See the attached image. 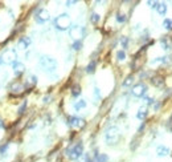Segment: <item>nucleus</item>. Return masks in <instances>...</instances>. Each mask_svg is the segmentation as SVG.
<instances>
[{
    "label": "nucleus",
    "mask_w": 172,
    "mask_h": 162,
    "mask_svg": "<svg viewBox=\"0 0 172 162\" xmlns=\"http://www.w3.org/2000/svg\"><path fill=\"white\" fill-rule=\"evenodd\" d=\"M101 20V16L98 15V13H95V12H93L91 13V15H90V21H91V23L93 24H97V23H98V21Z\"/></svg>",
    "instance_id": "23"
},
{
    "label": "nucleus",
    "mask_w": 172,
    "mask_h": 162,
    "mask_svg": "<svg viewBox=\"0 0 172 162\" xmlns=\"http://www.w3.org/2000/svg\"><path fill=\"white\" fill-rule=\"evenodd\" d=\"M12 69H13L15 76H20V75H23L25 72V65L23 64V62H20V61H16L15 64L12 65Z\"/></svg>",
    "instance_id": "10"
},
{
    "label": "nucleus",
    "mask_w": 172,
    "mask_h": 162,
    "mask_svg": "<svg viewBox=\"0 0 172 162\" xmlns=\"http://www.w3.org/2000/svg\"><path fill=\"white\" fill-rule=\"evenodd\" d=\"M30 43H32V40H30V37H20L19 39V41H17V45H19L20 49H26L29 45H30Z\"/></svg>",
    "instance_id": "12"
},
{
    "label": "nucleus",
    "mask_w": 172,
    "mask_h": 162,
    "mask_svg": "<svg viewBox=\"0 0 172 162\" xmlns=\"http://www.w3.org/2000/svg\"><path fill=\"white\" fill-rule=\"evenodd\" d=\"M70 17L68 13H61L60 16H57L54 19V27L58 31H68L72 28V25H70Z\"/></svg>",
    "instance_id": "3"
},
{
    "label": "nucleus",
    "mask_w": 172,
    "mask_h": 162,
    "mask_svg": "<svg viewBox=\"0 0 172 162\" xmlns=\"http://www.w3.org/2000/svg\"><path fill=\"white\" fill-rule=\"evenodd\" d=\"M2 58H3V62L13 65L17 61L16 60V58H17V53H16V51L13 48H8V49H6V51H4Z\"/></svg>",
    "instance_id": "6"
},
{
    "label": "nucleus",
    "mask_w": 172,
    "mask_h": 162,
    "mask_svg": "<svg viewBox=\"0 0 172 162\" xmlns=\"http://www.w3.org/2000/svg\"><path fill=\"white\" fill-rule=\"evenodd\" d=\"M72 47H73L74 51H79V49L82 48V41H81V40H78V41H74Z\"/></svg>",
    "instance_id": "28"
},
{
    "label": "nucleus",
    "mask_w": 172,
    "mask_h": 162,
    "mask_svg": "<svg viewBox=\"0 0 172 162\" xmlns=\"http://www.w3.org/2000/svg\"><path fill=\"white\" fill-rule=\"evenodd\" d=\"M65 154H66V157H68L69 160H72V161L79 160L83 156V143L82 142H77L76 145L68 147L66 151H65Z\"/></svg>",
    "instance_id": "2"
},
{
    "label": "nucleus",
    "mask_w": 172,
    "mask_h": 162,
    "mask_svg": "<svg viewBox=\"0 0 172 162\" xmlns=\"http://www.w3.org/2000/svg\"><path fill=\"white\" fill-rule=\"evenodd\" d=\"M166 126H167V129H168V130H172V117L168 120V122L166 124Z\"/></svg>",
    "instance_id": "33"
},
{
    "label": "nucleus",
    "mask_w": 172,
    "mask_h": 162,
    "mask_svg": "<svg viewBox=\"0 0 172 162\" xmlns=\"http://www.w3.org/2000/svg\"><path fill=\"white\" fill-rule=\"evenodd\" d=\"M2 62H3V58H2V57H0V64H2Z\"/></svg>",
    "instance_id": "36"
},
{
    "label": "nucleus",
    "mask_w": 172,
    "mask_h": 162,
    "mask_svg": "<svg viewBox=\"0 0 172 162\" xmlns=\"http://www.w3.org/2000/svg\"><path fill=\"white\" fill-rule=\"evenodd\" d=\"M147 89H148L147 85L143 83H139L131 88V94L134 97H144L146 93H147Z\"/></svg>",
    "instance_id": "7"
},
{
    "label": "nucleus",
    "mask_w": 172,
    "mask_h": 162,
    "mask_svg": "<svg viewBox=\"0 0 172 162\" xmlns=\"http://www.w3.org/2000/svg\"><path fill=\"white\" fill-rule=\"evenodd\" d=\"M8 147H10V143H6V145L0 146V156H6V153L8 150Z\"/></svg>",
    "instance_id": "29"
},
{
    "label": "nucleus",
    "mask_w": 172,
    "mask_h": 162,
    "mask_svg": "<svg viewBox=\"0 0 172 162\" xmlns=\"http://www.w3.org/2000/svg\"><path fill=\"white\" fill-rule=\"evenodd\" d=\"M160 44H162V48L164 51H170L171 45H170V41H168V36H164V37L160 39Z\"/></svg>",
    "instance_id": "18"
},
{
    "label": "nucleus",
    "mask_w": 172,
    "mask_h": 162,
    "mask_svg": "<svg viewBox=\"0 0 172 162\" xmlns=\"http://www.w3.org/2000/svg\"><path fill=\"white\" fill-rule=\"evenodd\" d=\"M156 154L159 157H166V156L170 154V149L167 146H164V145H159L156 147Z\"/></svg>",
    "instance_id": "13"
},
{
    "label": "nucleus",
    "mask_w": 172,
    "mask_h": 162,
    "mask_svg": "<svg viewBox=\"0 0 172 162\" xmlns=\"http://www.w3.org/2000/svg\"><path fill=\"white\" fill-rule=\"evenodd\" d=\"M132 84H134V76L130 75V76H127L126 80L122 83V87L123 88H129V87H131Z\"/></svg>",
    "instance_id": "19"
},
{
    "label": "nucleus",
    "mask_w": 172,
    "mask_h": 162,
    "mask_svg": "<svg viewBox=\"0 0 172 162\" xmlns=\"http://www.w3.org/2000/svg\"><path fill=\"white\" fill-rule=\"evenodd\" d=\"M72 4H76V2H66V7H72Z\"/></svg>",
    "instance_id": "34"
},
{
    "label": "nucleus",
    "mask_w": 172,
    "mask_h": 162,
    "mask_svg": "<svg viewBox=\"0 0 172 162\" xmlns=\"http://www.w3.org/2000/svg\"><path fill=\"white\" fill-rule=\"evenodd\" d=\"M68 125L72 128H83L85 126V120L79 117H68Z\"/></svg>",
    "instance_id": "9"
},
{
    "label": "nucleus",
    "mask_w": 172,
    "mask_h": 162,
    "mask_svg": "<svg viewBox=\"0 0 172 162\" xmlns=\"http://www.w3.org/2000/svg\"><path fill=\"white\" fill-rule=\"evenodd\" d=\"M86 33V29L83 28V27H79V25H73L72 28L69 29V35L70 37H72L74 41H78V40H81L83 36Z\"/></svg>",
    "instance_id": "5"
},
{
    "label": "nucleus",
    "mask_w": 172,
    "mask_h": 162,
    "mask_svg": "<svg viewBox=\"0 0 172 162\" xmlns=\"http://www.w3.org/2000/svg\"><path fill=\"white\" fill-rule=\"evenodd\" d=\"M25 109H26V101H24L23 104H21V106L19 108V114H23Z\"/></svg>",
    "instance_id": "31"
},
{
    "label": "nucleus",
    "mask_w": 172,
    "mask_h": 162,
    "mask_svg": "<svg viewBox=\"0 0 172 162\" xmlns=\"http://www.w3.org/2000/svg\"><path fill=\"white\" fill-rule=\"evenodd\" d=\"M10 91L12 92V93H15V94H21L23 93V91H24V85L21 84V83H13L11 87H10Z\"/></svg>",
    "instance_id": "11"
},
{
    "label": "nucleus",
    "mask_w": 172,
    "mask_h": 162,
    "mask_svg": "<svg viewBox=\"0 0 172 162\" xmlns=\"http://www.w3.org/2000/svg\"><path fill=\"white\" fill-rule=\"evenodd\" d=\"M93 158H94V162H107L109 161V157L106 154H98L97 151H95V154L93 156Z\"/></svg>",
    "instance_id": "16"
},
{
    "label": "nucleus",
    "mask_w": 172,
    "mask_h": 162,
    "mask_svg": "<svg viewBox=\"0 0 172 162\" xmlns=\"http://www.w3.org/2000/svg\"><path fill=\"white\" fill-rule=\"evenodd\" d=\"M94 96H95V98L97 100H101V93H99V89L98 88H94Z\"/></svg>",
    "instance_id": "32"
},
{
    "label": "nucleus",
    "mask_w": 172,
    "mask_h": 162,
    "mask_svg": "<svg viewBox=\"0 0 172 162\" xmlns=\"http://www.w3.org/2000/svg\"><path fill=\"white\" fill-rule=\"evenodd\" d=\"M119 138H121V133L117 126H111L106 130L105 133V141L107 145H117Z\"/></svg>",
    "instance_id": "4"
},
{
    "label": "nucleus",
    "mask_w": 172,
    "mask_h": 162,
    "mask_svg": "<svg viewBox=\"0 0 172 162\" xmlns=\"http://www.w3.org/2000/svg\"><path fill=\"white\" fill-rule=\"evenodd\" d=\"M95 66H97V62L94 60L90 61L89 64H87V66H86V73H94V72H95Z\"/></svg>",
    "instance_id": "20"
},
{
    "label": "nucleus",
    "mask_w": 172,
    "mask_h": 162,
    "mask_svg": "<svg viewBox=\"0 0 172 162\" xmlns=\"http://www.w3.org/2000/svg\"><path fill=\"white\" fill-rule=\"evenodd\" d=\"M156 11H158L159 15L164 16L166 13H167V4L166 3H159L158 7H156Z\"/></svg>",
    "instance_id": "17"
},
{
    "label": "nucleus",
    "mask_w": 172,
    "mask_h": 162,
    "mask_svg": "<svg viewBox=\"0 0 172 162\" xmlns=\"http://www.w3.org/2000/svg\"><path fill=\"white\" fill-rule=\"evenodd\" d=\"M151 83L154 87H162V85H164V77L163 76H154L151 79Z\"/></svg>",
    "instance_id": "14"
},
{
    "label": "nucleus",
    "mask_w": 172,
    "mask_h": 162,
    "mask_svg": "<svg viewBox=\"0 0 172 162\" xmlns=\"http://www.w3.org/2000/svg\"><path fill=\"white\" fill-rule=\"evenodd\" d=\"M83 108H86V101L85 100H78L76 104H74V109L76 110H81V109H83Z\"/></svg>",
    "instance_id": "21"
},
{
    "label": "nucleus",
    "mask_w": 172,
    "mask_h": 162,
    "mask_svg": "<svg viewBox=\"0 0 172 162\" xmlns=\"http://www.w3.org/2000/svg\"><path fill=\"white\" fill-rule=\"evenodd\" d=\"M79 94H81V87L79 85H73V88H72V96L73 97H78Z\"/></svg>",
    "instance_id": "22"
},
{
    "label": "nucleus",
    "mask_w": 172,
    "mask_h": 162,
    "mask_svg": "<svg viewBox=\"0 0 172 162\" xmlns=\"http://www.w3.org/2000/svg\"><path fill=\"white\" fill-rule=\"evenodd\" d=\"M0 128H2V129H3V128H6V125L3 124V121H2V120H0Z\"/></svg>",
    "instance_id": "35"
},
{
    "label": "nucleus",
    "mask_w": 172,
    "mask_h": 162,
    "mask_svg": "<svg viewBox=\"0 0 172 162\" xmlns=\"http://www.w3.org/2000/svg\"><path fill=\"white\" fill-rule=\"evenodd\" d=\"M121 44H122V48H123V51L129 48V37H126V36H123V37L121 39Z\"/></svg>",
    "instance_id": "26"
},
{
    "label": "nucleus",
    "mask_w": 172,
    "mask_h": 162,
    "mask_svg": "<svg viewBox=\"0 0 172 162\" xmlns=\"http://www.w3.org/2000/svg\"><path fill=\"white\" fill-rule=\"evenodd\" d=\"M163 25H164L166 29L172 31V19H166L164 21H163Z\"/></svg>",
    "instance_id": "27"
},
{
    "label": "nucleus",
    "mask_w": 172,
    "mask_h": 162,
    "mask_svg": "<svg viewBox=\"0 0 172 162\" xmlns=\"http://www.w3.org/2000/svg\"><path fill=\"white\" fill-rule=\"evenodd\" d=\"M143 98H144V101L147 102V105H154V104H155V100H154L152 97H147V96H144Z\"/></svg>",
    "instance_id": "30"
},
{
    "label": "nucleus",
    "mask_w": 172,
    "mask_h": 162,
    "mask_svg": "<svg viewBox=\"0 0 172 162\" xmlns=\"http://www.w3.org/2000/svg\"><path fill=\"white\" fill-rule=\"evenodd\" d=\"M115 19H117V21H118V23L123 24V23H125V21L127 20V17H126V15H125V13H117Z\"/></svg>",
    "instance_id": "25"
},
{
    "label": "nucleus",
    "mask_w": 172,
    "mask_h": 162,
    "mask_svg": "<svg viewBox=\"0 0 172 162\" xmlns=\"http://www.w3.org/2000/svg\"><path fill=\"white\" fill-rule=\"evenodd\" d=\"M117 60H118V61L126 60V52L123 51V49H121V51H118V52H117Z\"/></svg>",
    "instance_id": "24"
},
{
    "label": "nucleus",
    "mask_w": 172,
    "mask_h": 162,
    "mask_svg": "<svg viewBox=\"0 0 172 162\" xmlns=\"http://www.w3.org/2000/svg\"><path fill=\"white\" fill-rule=\"evenodd\" d=\"M49 19H50V15L45 8H40V10L37 11V13L34 15V20H36V23H38V24L46 23Z\"/></svg>",
    "instance_id": "8"
},
{
    "label": "nucleus",
    "mask_w": 172,
    "mask_h": 162,
    "mask_svg": "<svg viewBox=\"0 0 172 162\" xmlns=\"http://www.w3.org/2000/svg\"><path fill=\"white\" fill-rule=\"evenodd\" d=\"M38 64L44 70L48 72V73H53V72L57 69V61L52 56H48V55H41L40 56Z\"/></svg>",
    "instance_id": "1"
},
{
    "label": "nucleus",
    "mask_w": 172,
    "mask_h": 162,
    "mask_svg": "<svg viewBox=\"0 0 172 162\" xmlns=\"http://www.w3.org/2000/svg\"><path fill=\"white\" fill-rule=\"evenodd\" d=\"M147 116H148V109H147V106H140L139 110H138V113H136V117H138L139 120H144Z\"/></svg>",
    "instance_id": "15"
}]
</instances>
